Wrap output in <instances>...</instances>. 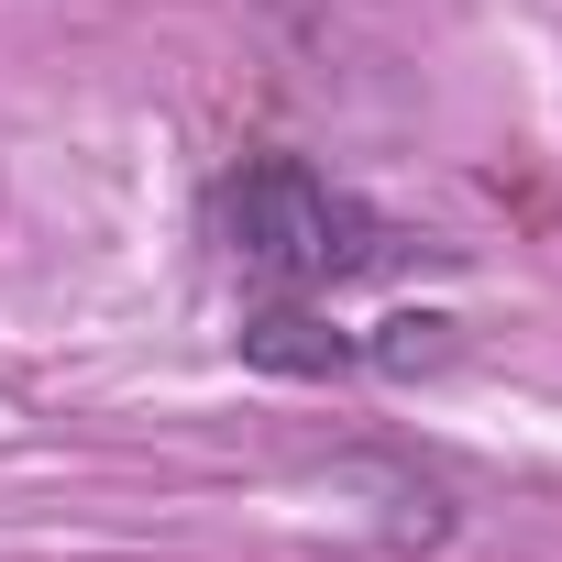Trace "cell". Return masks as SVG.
I'll list each match as a JSON object with an SVG mask.
<instances>
[{"instance_id":"obj_1","label":"cell","mask_w":562,"mask_h":562,"mask_svg":"<svg viewBox=\"0 0 562 562\" xmlns=\"http://www.w3.org/2000/svg\"><path fill=\"white\" fill-rule=\"evenodd\" d=\"M221 243H232L243 276H265V288H331V276H364L386 254L375 210H353L310 166H243L221 188Z\"/></svg>"}]
</instances>
